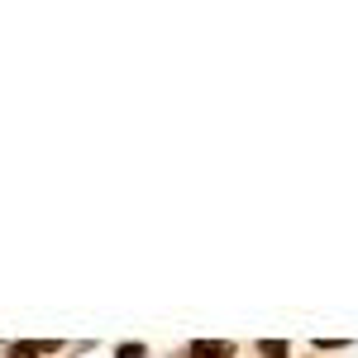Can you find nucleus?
<instances>
[{
    "instance_id": "nucleus-1",
    "label": "nucleus",
    "mask_w": 358,
    "mask_h": 358,
    "mask_svg": "<svg viewBox=\"0 0 358 358\" xmlns=\"http://www.w3.org/2000/svg\"><path fill=\"white\" fill-rule=\"evenodd\" d=\"M187 358H234V344L229 339H196Z\"/></svg>"
},
{
    "instance_id": "nucleus-2",
    "label": "nucleus",
    "mask_w": 358,
    "mask_h": 358,
    "mask_svg": "<svg viewBox=\"0 0 358 358\" xmlns=\"http://www.w3.org/2000/svg\"><path fill=\"white\" fill-rule=\"evenodd\" d=\"M53 349H57L53 339H20V344H10L5 358H43V354H53Z\"/></svg>"
},
{
    "instance_id": "nucleus-3",
    "label": "nucleus",
    "mask_w": 358,
    "mask_h": 358,
    "mask_svg": "<svg viewBox=\"0 0 358 358\" xmlns=\"http://www.w3.org/2000/svg\"><path fill=\"white\" fill-rule=\"evenodd\" d=\"M258 354H263V358H287V344H282V339H263Z\"/></svg>"
},
{
    "instance_id": "nucleus-4",
    "label": "nucleus",
    "mask_w": 358,
    "mask_h": 358,
    "mask_svg": "<svg viewBox=\"0 0 358 358\" xmlns=\"http://www.w3.org/2000/svg\"><path fill=\"white\" fill-rule=\"evenodd\" d=\"M115 358H148V354H143V344H124V349H120Z\"/></svg>"
}]
</instances>
